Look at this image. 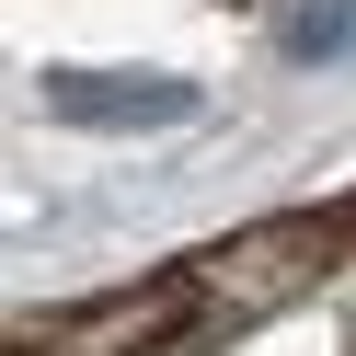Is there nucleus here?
<instances>
[{
  "mask_svg": "<svg viewBox=\"0 0 356 356\" xmlns=\"http://www.w3.org/2000/svg\"><path fill=\"white\" fill-rule=\"evenodd\" d=\"M47 104L70 127H115V138H138V127H195V115H207V92L172 81V70H58Z\"/></svg>",
  "mask_w": 356,
  "mask_h": 356,
  "instance_id": "f257e3e1",
  "label": "nucleus"
},
{
  "mask_svg": "<svg viewBox=\"0 0 356 356\" xmlns=\"http://www.w3.org/2000/svg\"><path fill=\"white\" fill-rule=\"evenodd\" d=\"M322 253H333V230H253V241H230V253H207L195 264V287H218V299H276V287H299V276H322Z\"/></svg>",
  "mask_w": 356,
  "mask_h": 356,
  "instance_id": "f03ea898",
  "label": "nucleus"
},
{
  "mask_svg": "<svg viewBox=\"0 0 356 356\" xmlns=\"http://www.w3.org/2000/svg\"><path fill=\"white\" fill-rule=\"evenodd\" d=\"M345 47H356V0H299L287 58H310V70H322V58H345Z\"/></svg>",
  "mask_w": 356,
  "mask_h": 356,
  "instance_id": "7ed1b4c3",
  "label": "nucleus"
}]
</instances>
